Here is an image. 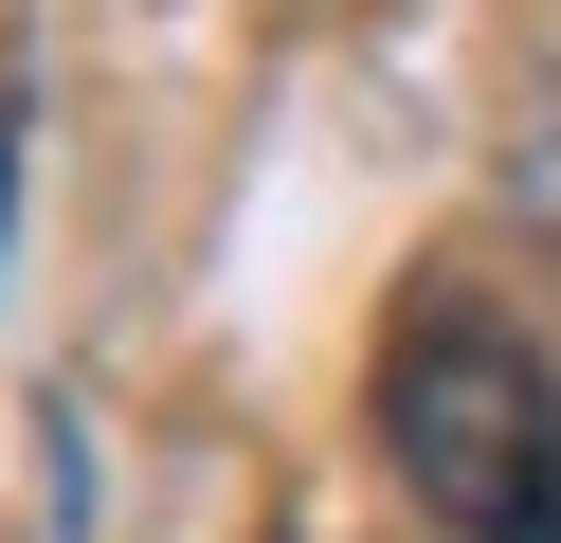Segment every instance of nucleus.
Listing matches in <instances>:
<instances>
[{
    "label": "nucleus",
    "instance_id": "nucleus-2",
    "mask_svg": "<svg viewBox=\"0 0 561 543\" xmlns=\"http://www.w3.org/2000/svg\"><path fill=\"white\" fill-rule=\"evenodd\" d=\"M19 127H37V109H19V91H0V200H19Z\"/></svg>",
    "mask_w": 561,
    "mask_h": 543
},
{
    "label": "nucleus",
    "instance_id": "nucleus-1",
    "mask_svg": "<svg viewBox=\"0 0 561 543\" xmlns=\"http://www.w3.org/2000/svg\"><path fill=\"white\" fill-rule=\"evenodd\" d=\"M380 453L453 543H561V362L489 308L399 326L380 362Z\"/></svg>",
    "mask_w": 561,
    "mask_h": 543
}]
</instances>
